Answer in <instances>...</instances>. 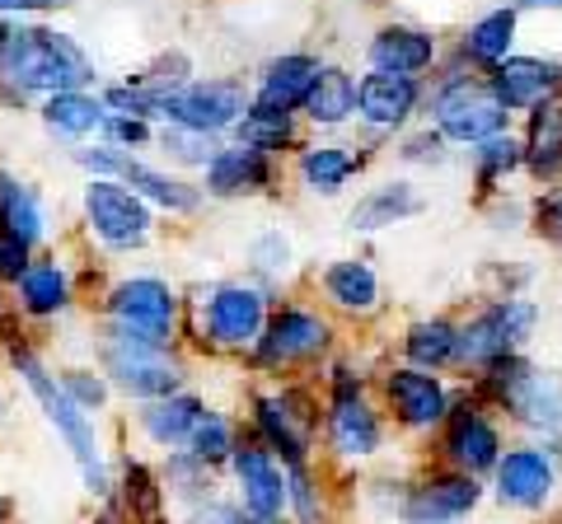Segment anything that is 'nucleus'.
Returning a JSON list of instances; mask_svg holds the SVG:
<instances>
[{
    "instance_id": "nucleus-1",
    "label": "nucleus",
    "mask_w": 562,
    "mask_h": 524,
    "mask_svg": "<svg viewBox=\"0 0 562 524\" xmlns=\"http://www.w3.org/2000/svg\"><path fill=\"white\" fill-rule=\"evenodd\" d=\"M94 80V61L85 47L57 29L20 24L10 33L5 61H0V84L14 94H66L85 90Z\"/></svg>"
},
{
    "instance_id": "nucleus-2",
    "label": "nucleus",
    "mask_w": 562,
    "mask_h": 524,
    "mask_svg": "<svg viewBox=\"0 0 562 524\" xmlns=\"http://www.w3.org/2000/svg\"><path fill=\"white\" fill-rule=\"evenodd\" d=\"M14 371H20V379L29 384V394H33V403L43 408L47 417V426L61 435L66 449H70V459H76L80 468V478L90 492H109V464H103V449H99V435H94V422H90V412H85L76 398L66 394V384L47 371V365L33 356V352H14Z\"/></svg>"
},
{
    "instance_id": "nucleus-3",
    "label": "nucleus",
    "mask_w": 562,
    "mask_h": 524,
    "mask_svg": "<svg viewBox=\"0 0 562 524\" xmlns=\"http://www.w3.org/2000/svg\"><path fill=\"white\" fill-rule=\"evenodd\" d=\"M483 394L497 408H506L520 426L543 431V435H562V379L543 375L535 365H525L520 356L492 361L483 375Z\"/></svg>"
},
{
    "instance_id": "nucleus-4",
    "label": "nucleus",
    "mask_w": 562,
    "mask_h": 524,
    "mask_svg": "<svg viewBox=\"0 0 562 524\" xmlns=\"http://www.w3.org/2000/svg\"><path fill=\"white\" fill-rule=\"evenodd\" d=\"M249 103L254 99L239 80H188V84H179V90L150 94V117H165L169 127L216 136L225 127H235V122L249 113Z\"/></svg>"
},
{
    "instance_id": "nucleus-5",
    "label": "nucleus",
    "mask_w": 562,
    "mask_h": 524,
    "mask_svg": "<svg viewBox=\"0 0 562 524\" xmlns=\"http://www.w3.org/2000/svg\"><path fill=\"white\" fill-rule=\"evenodd\" d=\"M431 117H436V132L454 146H479L487 136L506 132V113L502 99L492 94L487 80H473V76H450L441 90L431 94Z\"/></svg>"
},
{
    "instance_id": "nucleus-6",
    "label": "nucleus",
    "mask_w": 562,
    "mask_h": 524,
    "mask_svg": "<svg viewBox=\"0 0 562 524\" xmlns=\"http://www.w3.org/2000/svg\"><path fill=\"white\" fill-rule=\"evenodd\" d=\"M103 375H109L122 394L132 398H165L179 394L183 384V365L169 356V346L160 342H140L122 328H109V342H103Z\"/></svg>"
},
{
    "instance_id": "nucleus-7",
    "label": "nucleus",
    "mask_w": 562,
    "mask_h": 524,
    "mask_svg": "<svg viewBox=\"0 0 562 524\" xmlns=\"http://www.w3.org/2000/svg\"><path fill=\"white\" fill-rule=\"evenodd\" d=\"M85 225L94 230L99 243H109V249L127 253V249H140V243L150 239V202L136 197L127 183L117 179H90L85 183Z\"/></svg>"
},
{
    "instance_id": "nucleus-8",
    "label": "nucleus",
    "mask_w": 562,
    "mask_h": 524,
    "mask_svg": "<svg viewBox=\"0 0 562 524\" xmlns=\"http://www.w3.org/2000/svg\"><path fill=\"white\" fill-rule=\"evenodd\" d=\"M535 323H539V305H530V300H497V305H487V309H479L460 328V361L464 365H483V371H487L492 361L516 356L520 346L530 342Z\"/></svg>"
},
{
    "instance_id": "nucleus-9",
    "label": "nucleus",
    "mask_w": 562,
    "mask_h": 524,
    "mask_svg": "<svg viewBox=\"0 0 562 524\" xmlns=\"http://www.w3.org/2000/svg\"><path fill=\"white\" fill-rule=\"evenodd\" d=\"M109 319L113 328H122V333H132L140 342L169 346L173 328H179V295L160 276H127L109 295Z\"/></svg>"
},
{
    "instance_id": "nucleus-10",
    "label": "nucleus",
    "mask_w": 562,
    "mask_h": 524,
    "mask_svg": "<svg viewBox=\"0 0 562 524\" xmlns=\"http://www.w3.org/2000/svg\"><path fill=\"white\" fill-rule=\"evenodd\" d=\"M328 338H333L328 319H319L314 309L286 305L281 314H268V323H262V338L254 342V352H258V365H268V371H291V365H301V361L324 356Z\"/></svg>"
},
{
    "instance_id": "nucleus-11",
    "label": "nucleus",
    "mask_w": 562,
    "mask_h": 524,
    "mask_svg": "<svg viewBox=\"0 0 562 524\" xmlns=\"http://www.w3.org/2000/svg\"><path fill=\"white\" fill-rule=\"evenodd\" d=\"M206 333L216 346H254L268 323V295L254 282H225L202 300Z\"/></svg>"
},
{
    "instance_id": "nucleus-12",
    "label": "nucleus",
    "mask_w": 562,
    "mask_h": 524,
    "mask_svg": "<svg viewBox=\"0 0 562 524\" xmlns=\"http://www.w3.org/2000/svg\"><path fill=\"white\" fill-rule=\"evenodd\" d=\"M254 408H258L262 445H268L272 454H281L286 464H305L314 422H319V412H314L310 398L295 394V389H281V394H262Z\"/></svg>"
},
{
    "instance_id": "nucleus-13",
    "label": "nucleus",
    "mask_w": 562,
    "mask_h": 524,
    "mask_svg": "<svg viewBox=\"0 0 562 524\" xmlns=\"http://www.w3.org/2000/svg\"><path fill=\"white\" fill-rule=\"evenodd\" d=\"M384 398L390 412L398 417V426L408 431H431L450 417V389L436 371H417V365H398L384 375Z\"/></svg>"
},
{
    "instance_id": "nucleus-14",
    "label": "nucleus",
    "mask_w": 562,
    "mask_h": 524,
    "mask_svg": "<svg viewBox=\"0 0 562 524\" xmlns=\"http://www.w3.org/2000/svg\"><path fill=\"white\" fill-rule=\"evenodd\" d=\"M328 441L333 449L342 454V459H366V454H375L380 441H384V426L371 408V398L361 394V384L342 379L338 389H333V403H328Z\"/></svg>"
},
{
    "instance_id": "nucleus-15",
    "label": "nucleus",
    "mask_w": 562,
    "mask_h": 524,
    "mask_svg": "<svg viewBox=\"0 0 562 524\" xmlns=\"http://www.w3.org/2000/svg\"><path fill=\"white\" fill-rule=\"evenodd\" d=\"M487 84L506 113H535L539 103L562 94V66L549 57H506L502 66H492Z\"/></svg>"
},
{
    "instance_id": "nucleus-16",
    "label": "nucleus",
    "mask_w": 562,
    "mask_h": 524,
    "mask_svg": "<svg viewBox=\"0 0 562 524\" xmlns=\"http://www.w3.org/2000/svg\"><path fill=\"white\" fill-rule=\"evenodd\" d=\"M492 474H497V501L516 505V511H539V505L553 497V487H558L553 454L549 449H535V445L506 449Z\"/></svg>"
},
{
    "instance_id": "nucleus-17",
    "label": "nucleus",
    "mask_w": 562,
    "mask_h": 524,
    "mask_svg": "<svg viewBox=\"0 0 562 524\" xmlns=\"http://www.w3.org/2000/svg\"><path fill=\"white\" fill-rule=\"evenodd\" d=\"M479 482L473 474H441V478H427L417 482L408 497H403L398 515L403 524H460L473 505H479Z\"/></svg>"
},
{
    "instance_id": "nucleus-18",
    "label": "nucleus",
    "mask_w": 562,
    "mask_h": 524,
    "mask_svg": "<svg viewBox=\"0 0 562 524\" xmlns=\"http://www.w3.org/2000/svg\"><path fill=\"white\" fill-rule=\"evenodd\" d=\"M422 103V80L417 76H394V71H371L357 80V117L375 132L403 127Z\"/></svg>"
},
{
    "instance_id": "nucleus-19",
    "label": "nucleus",
    "mask_w": 562,
    "mask_h": 524,
    "mask_svg": "<svg viewBox=\"0 0 562 524\" xmlns=\"http://www.w3.org/2000/svg\"><path fill=\"white\" fill-rule=\"evenodd\" d=\"M231 464H235L244 511L258 515V520H277L281 511H286V478H281V468H277L268 445H235Z\"/></svg>"
},
{
    "instance_id": "nucleus-20",
    "label": "nucleus",
    "mask_w": 562,
    "mask_h": 524,
    "mask_svg": "<svg viewBox=\"0 0 562 524\" xmlns=\"http://www.w3.org/2000/svg\"><path fill=\"white\" fill-rule=\"evenodd\" d=\"M446 449L464 474H487L502 459V435L479 403H464V408H450L446 417Z\"/></svg>"
},
{
    "instance_id": "nucleus-21",
    "label": "nucleus",
    "mask_w": 562,
    "mask_h": 524,
    "mask_svg": "<svg viewBox=\"0 0 562 524\" xmlns=\"http://www.w3.org/2000/svg\"><path fill=\"white\" fill-rule=\"evenodd\" d=\"M319 57L310 52H286V57L268 61V71L258 80V94H254V109H268V113H301L305 99L319 80Z\"/></svg>"
},
{
    "instance_id": "nucleus-22",
    "label": "nucleus",
    "mask_w": 562,
    "mask_h": 524,
    "mask_svg": "<svg viewBox=\"0 0 562 524\" xmlns=\"http://www.w3.org/2000/svg\"><path fill=\"white\" fill-rule=\"evenodd\" d=\"M272 183V160L254 146H221L206 164V192L211 197H249Z\"/></svg>"
},
{
    "instance_id": "nucleus-23",
    "label": "nucleus",
    "mask_w": 562,
    "mask_h": 524,
    "mask_svg": "<svg viewBox=\"0 0 562 524\" xmlns=\"http://www.w3.org/2000/svg\"><path fill=\"white\" fill-rule=\"evenodd\" d=\"M371 71H394V76H422L427 66L436 61V38L422 29L408 24H394V29H380L371 38Z\"/></svg>"
},
{
    "instance_id": "nucleus-24",
    "label": "nucleus",
    "mask_w": 562,
    "mask_h": 524,
    "mask_svg": "<svg viewBox=\"0 0 562 524\" xmlns=\"http://www.w3.org/2000/svg\"><path fill=\"white\" fill-rule=\"evenodd\" d=\"M117 183H127L136 197H146L150 206H165V212H179V216H188V212H198V206H202V187L173 179V173L155 169V164H146V160H132V155L122 160Z\"/></svg>"
},
{
    "instance_id": "nucleus-25",
    "label": "nucleus",
    "mask_w": 562,
    "mask_h": 524,
    "mask_svg": "<svg viewBox=\"0 0 562 524\" xmlns=\"http://www.w3.org/2000/svg\"><path fill=\"white\" fill-rule=\"evenodd\" d=\"M202 412L206 408H202L198 394H165V398H150V403L136 412V422H140V431H146L155 445L179 449V445H188L192 426L202 422Z\"/></svg>"
},
{
    "instance_id": "nucleus-26",
    "label": "nucleus",
    "mask_w": 562,
    "mask_h": 524,
    "mask_svg": "<svg viewBox=\"0 0 562 524\" xmlns=\"http://www.w3.org/2000/svg\"><path fill=\"white\" fill-rule=\"evenodd\" d=\"M417 212H422L417 187L403 183V179H394V183H380V187L366 192V197L351 206L347 225H351V230H361V235H371V230H390V225L408 220V216H417Z\"/></svg>"
},
{
    "instance_id": "nucleus-27",
    "label": "nucleus",
    "mask_w": 562,
    "mask_h": 524,
    "mask_svg": "<svg viewBox=\"0 0 562 524\" xmlns=\"http://www.w3.org/2000/svg\"><path fill=\"white\" fill-rule=\"evenodd\" d=\"M103 122H109V103L85 94V90L47 94V103H43V127L52 136H66V141H85V136L103 132Z\"/></svg>"
},
{
    "instance_id": "nucleus-28",
    "label": "nucleus",
    "mask_w": 562,
    "mask_h": 524,
    "mask_svg": "<svg viewBox=\"0 0 562 524\" xmlns=\"http://www.w3.org/2000/svg\"><path fill=\"white\" fill-rule=\"evenodd\" d=\"M0 230L14 235L20 243H38L47 235V216H43V197L29 183H20L14 173L0 169Z\"/></svg>"
},
{
    "instance_id": "nucleus-29",
    "label": "nucleus",
    "mask_w": 562,
    "mask_h": 524,
    "mask_svg": "<svg viewBox=\"0 0 562 524\" xmlns=\"http://www.w3.org/2000/svg\"><path fill=\"white\" fill-rule=\"evenodd\" d=\"M20 305L24 314H33V319H52V314H61L70 305V276L57 258H43V262H29L20 282Z\"/></svg>"
},
{
    "instance_id": "nucleus-30",
    "label": "nucleus",
    "mask_w": 562,
    "mask_h": 524,
    "mask_svg": "<svg viewBox=\"0 0 562 524\" xmlns=\"http://www.w3.org/2000/svg\"><path fill=\"white\" fill-rule=\"evenodd\" d=\"M301 113L314 127H342L347 117H357V80H351L342 66H324Z\"/></svg>"
},
{
    "instance_id": "nucleus-31",
    "label": "nucleus",
    "mask_w": 562,
    "mask_h": 524,
    "mask_svg": "<svg viewBox=\"0 0 562 524\" xmlns=\"http://www.w3.org/2000/svg\"><path fill=\"white\" fill-rule=\"evenodd\" d=\"M295 173H301V183L310 192H319V197H338V192L361 173V160L347 146H310V150H301Z\"/></svg>"
},
{
    "instance_id": "nucleus-32",
    "label": "nucleus",
    "mask_w": 562,
    "mask_h": 524,
    "mask_svg": "<svg viewBox=\"0 0 562 524\" xmlns=\"http://www.w3.org/2000/svg\"><path fill=\"white\" fill-rule=\"evenodd\" d=\"M525 164L535 169V179H562V94L535 109V127L525 141Z\"/></svg>"
},
{
    "instance_id": "nucleus-33",
    "label": "nucleus",
    "mask_w": 562,
    "mask_h": 524,
    "mask_svg": "<svg viewBox=\"0 0 562 524\" xmlns=\"http://www.w3.org/2000/svg\"><path fill=\"white\" fill-rule=\"evenodd\" d=\"M403 356L417 371H446V365L460 361V328L450 319H417L403 338Z\"/></svg>"
},
{
    "instance_id": "nucleus-34",
    "label": "nucleus",
    "mask_w": 562,
    "mask_h": 524,
    "mask_svg": "<svg viewBox=\"0 0 562 524\" xmlns=\"http://www.w3.org/2000/svg\"><path fill=\"white\" fill-rule=\"evenodd\" d=\"M324 295L338 309L366 314V309H375V300H380V282H375V272L366 267L361 258H338L324 272Z\"/></svg>"
},
{
    "instance_id": "nucleus-35",
    "label": "nucleus",
    "mask_w": 562,
    "mask_h": 524,
    "mask_svg": "<svg viewBox=\"0 0 562 524\" xmlns=\"http://www.w3.org/2000/svg\"><path fill=\"white\" fill-rule=\"evenodd\" d=\"M516 47V10H492L479 24H469L460 52L479 66H502Z\"/></svg>"
},
{
    "instance_id": "nucleus-36",
    "label": "nucleus",
    "mask_w": 562,
    "mask_h": 524,
    "mask_svg": "<svg viewBox=\"0 0 562 524\" xmlns=\"http://www.w3.org/2000/svg\"><path fill=\"white\" fill-rule=\"evenodd\" d=\"M235 132H239V146H254L262 155H277L281 146H295L291 113H268V109H254V103H249V113L235 122Z\"/></svg>"
},
{
    "instance_id": "nucleus-37",
    "label": "nucleus",
    "mask_w": 562,
    "mask_h": 524,
    "mask_svg": "<svg viewBox=\"0 0 562 524\" xmlns=\"http://www.w3.org/2000/svg\"><path fill=\"white\" fill-rule=\"evenodd\" d=\"M188 454L192 459H202V464H221V459H231L235 454V426L225 422L221 412H202V422L192 426L188 435Z\"/></svg>"
},
{
    "instance_id": "nucleus-38",
    "label": "nucleus",
    "mask_w": 562,
    "mask_h": 524,
    "mask_svg": "<svg viewBox=\"0 0 562 524\" xmlns=\"http://www.w3.org/2000/svg\"><path fill=\"white\" fill-rule=\"evenodd\" d=\"M473 164H479V173L487 183L506 179V173H516L525 164V146L516 141V136H487V141H479V150H473Z\"/></svg>"
},
{
    "instance_id": "nucleus-39",
    "label": "nucleus",
    "mask_w": 562,
    "mask_h": 524,
    "mask_svg": "<svg viewBox=\"0 0 562 524\" xmlns=\"http://www.w3.org/2000/svg\"><path fill=\"white\" fill-rule=\"evenodd\" d=\"M160 146H165L169 160H179V164H202V169L211 164V155L221 150L206 132H188V127H165V132H160Z\"/></svg>"
},
{
    "instance_id": "nucleus-40",
    "label": "nucleus",
    "mask_w": 562,
    "mask_h": 524,
    "mask_svg": "<svg viewBox=\"0 0 562 524\" xmlns=\"http://www.w3.org/2000/svg\"><path fill=\"white\" fill-rule=\"evenodd\" d=\"M249 258H254V267H258V272L281 276V272L291 267V243H286V235H281V230H268V235H258V239H254Z\"/></svg>"
},
{
    "instance_id": "nucleus-41",
    "label": "nucleus",
    "mask_w": 562,
    "mask_h": 524,
    "mask_svg": "<svg viewBox=\"0 0 562 524\" xmlns=\"http://www.w3.org/2000/svg\"><path fill=\"white\" fill-rule=\"evenodd\" d=\"M103 136H109V146H146L150 141V122L136 117V113H109V122H103Z\"/></svg>"
},
{
    "instance_id": "nucleus-42",
    "label": "nucleus",
    "mask_w": 562,
    "mask_h": 524,
    "mask_svg": "<svg viewBox=\"0 0 562 524\" xmlns=\"http://www.w3.org/2000/svg\"><path fill=\"white\" fill-rule=\"evenodd\" d=\"M61 384H66V394L76 398V403H80L85 412L109 403V384H103L99 375H90V371H70V375H61Z\"/></svg>"
},
{
    "instance_id": "nucleus-43",
    "label": "nucleus",
    "mask_w": 562,
    "mask_h": 524,
    "mask_svg": "<svg viewBox=\"0 0 562 524\" xmlns=\"http://www.w3.org/2000/svg\"><path fill=\"white\" fill-rule=\"evenodd\" d=\"M446 136L441 132H422V136H413V141L408 146H403L398 155H403V160H422V164H441L446 160Z\"/></svg>"
},
{
    "instance_id": "nucleus-44",
    "label": "nucleus",
    "mask_w": 562,
    "mask_h": 524,
    "mask_svg": "<svg viewBox=\"0 0 562 524\" xmlns=\"http://www.w3.org/2000/svg\"><path fill=\"white\" fill-rule=\"evenodd\" d=\"M539 230L549 239H562V192H553V197L539 202Z\"/></svg>"
},
{
    "instance_id": "nucleus-45",
    "label": "nucleus",
    "mask_w": 562,
    "mask_h": 524,
    "mask_svg": "<svg viewBox=\"0 0 562 524\" xmlns=\"http://www.w3.org/2000/svg\"><path fill=\"white\" fill-rule=\"evenodd\" d=\"M10 33H14V24L0 14V61H5V47H10Z\"/></svg>"
},
{
    "instance_id": "nucleus-46",
    "label": "nucleus",
    "mask_w": 562,
    "mask_h": 524,
    "mask_svg": "<svg viewBox=\"0 0 562 524\" xmlns=\"http://www.w3.org/2000/svg\"><path fill=\"white\" fill-rule=\"evenodd\" d=\"M525 10H562V0H520Z\"/></svg>"
},
{
    "instance_id": "nucleus-47",
    "label": "nucleus",
    "mask_w": 562,
    "mask_h": 524,
    "mask_svg": "<svg viewBox=\"0 0 562 524\" xmlns=\"http://www.w3.org/2000/svg\"><path fill=\"white\" fill-rule=\"evenodd\" d=\"M244 524H277V520H258V515H244Z\"/></svg>"
},
{
    "instance_id": "nucleus-48",
    "label": "nucleus",
    "mask_w": 562,
    "mask_h": 524,
    "mask_svg": "<svg viewBox=\"0 0 562 524\" xmlns=\"http://www.w3.org/2000/svg\"><path fill=\"white\" fill-rule=\"evenodd\" d=\"M0 417H5V398H0Z\"/></svg>"
},
{
    "instance_id": "nucleus-49",
    "label": "nucleus",
    "mask_w": 562,
    "mask_h": 524,
    "mask_svg": "<svg viewBox=\"0 0 562 524\" xmlns=\"http://www.w3.org/2000/svg\"><path fill=\"white\" fill-rule=\"evenodd\" d=\"M0 515H5V505H0Z\"/></svg>"
}]
</instances>
